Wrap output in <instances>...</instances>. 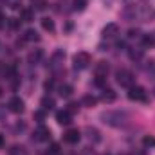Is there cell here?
Masks as SVG:
<instances>
[{"mask_svg": "<svg viewBox=\"0 0 155 155\" xmlns=\"http://www.w3.org/2000/svg\"><path fill=\"white\" fill-rule=\"evenodd\" d=\"M116 97H117V94L112 90V88H103V94H101V99L103 101H107V103H112V101H116Z\"/></svg>", "mask_w": 155, "mask_h": 155, "instance_id": "obj_13", "label": "cell"}, {"mask_svg": "<svg viewBox=\"0 0 155 155\" xmlns=\"http://www.w3.org/2000/svg\"><path fill=\"white\" fill-rule=\"evenodd\" d=\"M41 56H43L41 49H35V51H31V52H29V56H27V61H29L31 65H35V63H38L40 60H41Z\"/></svg>", "mask_w": 155, "mask_h": 155, "instance_id": "obj_12", "label": "cell"}, {"mask_svg": "<svg viewBox=\"0 0 155 155\" xmlns=\"http://www.w3.org/2000/svg\"><path fill=\"white\" fill-rule=\"evenodd\" d=\"M65 31H72V24H71V22H69V24L65 25Z\"/></svg>", "mask_w": 155, "mask_h": 155, "instance_id": "obj_38", "label": "cell"}, {"mask_svg": "<svg viewBox=\"0 0 155 155\" xmlns=\"http://www.w3.org/2000/svg\"><path fill=\"white\" fill-rule=\"evenodd\" d=\"M7 108H9V112H13V114H22V112H24V101H22L20 97H11L9 103H7Z\"/></svg>", "mask_w": 155, "mask_h": 155, "instance_id": "obj_6", "label": "cell"}, {"mask_svg": "<svg viewBox=\"0 0 155 155\" xmlns=\"http://www.w3.org/2000/svg\"><path fill=\"white\" fill-rule=\"evenodd\" d=\"M74 69H78V71H83V69H87L88 65H90V54L88 52H78V54H74Z\"/></svg>", "mask_w": 155, "mask_h": 155, "instance_id": "obj_4", "label": "cell"}, {"mask_svg": "<svg viewBox=\"0 0 155 155\" xmlns=\"http://www.w3.org/2000/svg\"><path fill=\"white\" fill-rule=\"evenodd\" d=\"M99 119L107 124V126H112V128H119L123 124H126L128 121V114L126 112H121V110H108V112H103Z\"/></svg>", "mask_w": 155, "mask_h": 155, "instance_id": "obj_1", "label": "cell"}, {"mask_svg": "<svg viewBox=\"0 0 155 155\" xmlns=\"http://www.w3.org/2000/svg\"><path fill=\"white\" fill-rule=\"evenodd\" d=\"M2 146H4V137L0 135V148H2Z\"/></svg>", "mask_w": 155, "mask_h": 155, "instance_id": "obj_39", "label": "cell"}, {"mask_svg": "<svg viewBox=\"0 0 155 155\" xmlns=\"http://www.w3.org/2000/svg\"><path fill=\"white\" fill-rule=\"evenodd\" d=\"M54 105H56V101L52 99V97H49V96H45L43 99H41V110H52L54 108Z\"/></svg>", "mask_w": 155, "mask_h": 155, "instance_id": "obj_15", "label": "cell"}, {"mask_svg": "<svg viewBox=\"0 0 155 155\" xmlns=\"http://www.w3.org/2000/svg\"><path fill=\"white\" fill-rule=\"evenodd\" d=\"M116 79H117V83H119L121 87H124V88H130V87H134V83H135L134 74H132L130 71H126V69H117Z\"/></svg>", "mask_w": 155, "mask_h": 155, "instance_id": "obj_2", "label": "cell"}, {"mask_svg": "<svg viewBox=\"0 0 155 155\" xmlns=\"http://www.w3.org/2000/svg\"><path fill=\"white\" fill-rule=\"evenodd\" d=\"M78 108H79V107H78V103H71V105H69V108H67V110H69V112H71V114H74V112H78Z\"/></svg>", "mask_w": 155, "mask_h": 155, "instance_id": "obj_32", "label": "cell"}, {"mask_svg": "<svg viewBox=\"0 0 155 155\" xmlns=\"http://www.w3.org/2000/svg\"><path fill=\"white\" fill-rule=\"evenodd\" d=\"M105 83H107V76H96V79H94V85L96 87L105 88Z\"/></svg>", "mask_w": 155, "mask_h": 155, "instance_id": "obj_27", "label": "cell"}, {"mask_svg": "<svg viewBox=\"0 0 155 155\" xmlns=\"http://www.w3.org/2000/svg\"><path fill=\"white\" fill-rule=\"evenodd\" d=\"M144 72L148 74V78L155 79V61H148V65L144 67Z\"/></svg>", "mask_w": 155, "mask_h": 155, "instance_id": "obj_22", "label": "cell"}, {"mask_svg": "<svg viewBox=\"0 0 155 155\" xmlns=\"http://www.w3.org/2000/svg\"><path fill=\"white\" fill-rule=\"evenodd\" d=\"M33 139L38 141V143H45V141H49V139H51V130H49L47 126L40 124L38 128H36V132H35V137H33Z\"/></svg>", "mask_w": 155, "mask_h": 155, "instance_id": "obj_5", "label": "cell"}, {"mask_svg": "<svg viewBox=\"0 0 155 155\" xmlns=\"http://www.w3.org/2000/svg\"><path fill=\"white\" fill-rule=\"evenodd\" d=\"M52 88H54V79L45 81V90H52Z\"/></svg>", "mask_w": 155, "mask_h": 155, "instance_id": "obj_34", "label": "cell"}, {"mask_svg": "<svg viewBox=\"0 0 155 155\" xmlns=\"http://www.w3.org/2000/svg\"><path fill=\"white\" fill-rule=\"evenodd\" d=\"M7 25H9L11 29H18V27H20V20H16V18H9V20H7Z\"/></svg>", "mask_w": 155, "mask_h": 155, "instance_id": "obj_28", "label": "cell"}, {"mask_svg": "<svg viewBox=\"0 0 155 155\" xmlns=\"http://www.w3.org/2000/svg\"><path fill=\"white\" fill-rule=\"evenodd\" d=\"M153 43H155L153 35H144V36H143V45H144V47H152Z\"/></svg>", "mask_w": 155, "mask_h": 155, "instance_id": "obj_23", "label": "cell"}, {"mask_svg": "<svg viewBox=\"0 0 155 155\" xmlns=\"http://www.w3.org/2000/svg\"><path fill=\"white\" fill-rule=\"evenodd\" d=\"M35 119H36L38 123H41V121L45 119V110H38V112H35Z\"/></svg>", "mask_w": 155, "mask_h": 155, "instance_id": "obj_29", "label": "cell"}, {"mask_svg": "<svg viewBox=\"0 0 155 155\" xmlns=\"http://www.w3.org/2000/svg\"><path fill=\"white\" fill-rule=\"evenodd\" d=\"M63 60H65V52H63L61 49H58V51H54V54L51 56V63H49V67H51V69H58V67L63 63Z\"/></svg>", "mask_w": 155, "mask_h": 155, "instance_id": "obj_8", "label": "cell"}, {"mask_svg": "<svg viewBox=\"0 0 155 155\" xmlns=\"http://www.w3.org/2000/svg\"><path fill=\"white\" fill-rule=\"evenodd\" d=\"M4 22H7V20H5V16H4V13L0 11V27H2V24H4Z\"/></svg>", "mask_w": 155, "mask_h": 155, "instance_id": "obj_37", "label": "cell"}, {"mask_svg": "<svg viewBox=\"0 0 155 155\" xmlns=\"http://www.w3.org/2000/svg\"><path fill=\"white\" fill-rule=\"evenodd\" d=\"M72 5L76 11H83L87 7V0H72Z\"/></svg>", "mask_w": 155, "mask_h": 155, "instance_id": "obj_26", "label": "cell"}, {"mask_svg": "<svg viewBox=\"0 0 155 155\" xmlns=\"http://www.w3.org/2000/svg\"><path fill=\"white\" fill-rule=\"evenodd\" d=\"M85 134H87L88 141H92L94 144H97V143L101 141V134H99V130L94 128V126H87V128H85Z\"/></svg>", "mask_w": 155, "mask_h": 155, "instance_id": "obj_9", "label": "cell"}, {"mask_svg": "<svg viewBox=\"0 0 155 155\" xmlns=\"http://www.w3.org/2000/svg\"><path fill=\"white\" fill-rule=\"evenodd\" d=\"M24 130H25V123L24 121H18L15 124V132H24Z\"/></svg>", "mask_w": 155, "mask_h": 155, "instance_id": "obj_30", "label": "cell"}, {"mask_svg": "<svg viewBox=\"0 0 155 155\" xmlns=\"http://www.w3.org/2000/svg\"><path fill=\"white\" fill-rule=\"evenodd\" d=\"M60 153V146H58V144H52V146H51V155H58Z\"/></svg>", "mask_w": 155, "mask_h": 155, "instance_id": "obj_35", "label": "cell"}, {"mask_svg": "<svg viewBox=\"0 0 155 155\" xmlns=\"http://www.w3.org/2000/svg\"><path fill=\"white\" fill-rule=\"evenodd\" d=\"M130 155H144L143 152H137V153H130Z\"/></svg>", "mask_w": 155, "mask_h": 155, "instance_id": "obj_40", "label": "cell"}, {"mask_svg": "<svg viewBox=\"0 0 155 155\" xmlns=\"http://www.w3.org/2000/svg\"><path fill=\"white\" fill-rule=\"evenodd\" d=\"M63 139H65V143H69V144H78V143H79V139H81V134H79V130H78V128H71V130H67V132H65Z\"/></svg>", "mask_w": 155, "mask_h": 155, "instance_id": "obj_7", "label": "cell"}, {"mask_svg": "<svg viewBox=\"0 0 155 155\" xmlns=\"http://www.w3.org/2000/svg\"><path fill=\"white\" fill-rule=\"evenodd\" d=\"M117 31H119V27H117V24H107L105 27H103V31H101V35H103V38L110 40L114 38L117 35Z\"/></svg>", "mask_w": 155, "mask_h": 155, "instance_id": "obj_10", "label": "cell"}, {"mask_svg": "<svg viewBox=\"0 0 155 155\" xmlns=\"http://www.w3.org/2000/svg\"><path fill=\"white\" fill-rule=\"evenodd\" d=\"M139 36V31L137 29H130L128 31V38H137Z\"/></svg>", "mask_w": 155, "mask_h": 155, "instance_id": "obj_33", "label": "cell"}, {"mask_svg": "<svg viewBox=\"0 0 155 155\" xmlns=\"http://www.w3.org/2000/svg\"><path fill=\"white\" fill-rule=\"evenodd\" d=\"M58 90H60V96H61V97H69V96L72 94V87H71V85H60Z\"/></svg>", "mask_w": 155, "mask_h": 155, "instance_id": "obj_20", "label": "cell"}, {"mask_svg": "<svg viewBox=\"0 0 155 155\" xmlns=\"http://www.w3.org/2000/svg\"><path fill=\"white\" fill-rule=\"evenodd\" d=\"M107 72H108V65L105 61H99L96 65V76H107Z\"/></svg>", "mask_w": 155, "mask_h": 155, "instance_id": "obj_18", "label": "cell"}, {"mask_svg": "<svg viewBox=\"0 0 155 155\" xmlns=\"http://www.w3.org/2000/svg\"><path fill=\"white\" fill-rule=\"evenodd\" d=\"M143 54H144V52H143V49H137V51H134V49H132V51H130V58H132L134 61H139V60L143 58Z\"/></svg>", "mask_w": 155, "mask_h": 155, "instance_id": "obj_24", "label": "cell"}, {"mask_svg": "<svg viewBox=\"0 0 155 155\" xmlns=\"http://www.w3.org/2000/svg\"><path fill=\"white\" fill-rule=\"evenodd\" d=\"M31 4L35 11H43L47 7V0H31Z\"/></svg>", "mask_w": 155, "mask_h": 155, "instance_id": "obj_21", "label": "cell"}, {"mask_svg": "<svg viewBox=\"0 0 155 155\" xmlns=\"http://www.w3.org/2000/svg\"><path fill=\"white\" fill-rule=\"evenodd\" d=\"M20 16H22L24 22H33V20H35V13H33V9H22V11H20Z\"/></svg>", "mask_w": 155, "mask_h": 155, "instance_id": "obj_17", "label": "cell"}, {"mask_svg": "<svg viewBox=\"0 0 155 155\" xmlns=\"http://www.w3.org/2000/svg\"><path fill=\"white\" fill-rule=\"evenodd\" d=\"M128 99H132V101H143V103H146V101H148V96H146V90H144L143 87H139V85H134V87H130V88H128Z\"/></svg>", "mask_w": 155, "mask_h": 155, "instance_id": "obj_3", "label": "cell"}, {"mask_svg": "<svg viewBox=\"0 0 155 155\" xmlns=\"http://www.w3.org/2000/svg\"><path fill=\"white\" fill-rule=\"evenodd\" d=\"M56 121L60 123V124H71L72 123V114L69 112V110H60V112H56Z\"/></svg>", "mask_w": 155, "mask_h": 155, "instance_id": "obj_11", "label": "cell"}, {"mask_svg": "<svg viewBox=\"0 0 155 155\" xmlns=\"http://www.w3.org/2000/svg\"><path fill=\"white\" fill-rule=\"evenodd\" d=\"M22 153H24V148H22V146H20V148L15 146V148L11 150V155H22Z\"/></svg>", "mask_w": 155, "mask_h": 155, "instance_id": "obj_31", "label": "cell"}, {"mask_svg": "<svg viewBox=\"0 0 155 155\" xmlns=\"http://www.w3.org/2000/svg\"><path fill=\"white\" fill-rule=\"evenodd\" d=\"M41 27H43L45 31L52 33V31H54V22H52L51 18H41Z\"/></svg>", "mask_w": 155, "mask_h": 155, "instance_id": "obj_19", "label": "cell"}, {"mask_svg": "<svg viewBox=\"0 0 155 155\" xmlns=\"http://www.w3.org/2000/svg\"><path fill=\"white\" fill-rule=\"evenodd\" d=\"M0 96H2V88H0Z\"/></svg>", "mask_w": 155, "mask_h": 155, "instance_id": "obj_41", "label": "cell"}, {"mask_svg": "<svg viewBox=\"0 0 155 155\" xmlns=\"http://www.w3.org/2000/svg\"><path fill=\"white\" fill-rule=\"evenodd\" d=\"M83 155H97L94 150H90V148H87V150H83Z\"/></svg>", "mask_w": 155, "mask_h": 155, "instance_id": "obj_36", "label": "cell"}, {"mask_svg": "<svg viewBox=\"0 0 155 155\" xmlns=\"http://www.w3.org/2000/svg\"><path fill=\"white\" fill-rule=\"evenodd\" d=\"M24 40H25V41H38L40 36H38V33H36L35 29H27L25 35H24Z\"/></svg>", "mask_w": 155, "mask_h": 155, "instance_id": "obj_16", "label": "cell"}, {"mask_svg": "<svg viewBox=\"0 0 155 155\" xmlns=\"http://www.w3.org/2000/svg\"><path fill=\"white\" fill-rule=\"evenodd\" d=\"M81 103H83V107H87V108H92V107H96V105H97V97H96V96H90V94H87V96H83Z\"/></svg>", "mask_w": 155, "mask_h": 155, "instance_id": "obj_14", "label": "cell"}, {"mask_svg": "<svg viewBox=\"0 0 155 155\" xmlns=\"http://www.w3.org/2000/svg\"><path fill=\"white\" fill-rule=\"evenodd\" d=\"M143 144H144L146 148H155V137L153 135H146V137L143 139Z\"/></svg>", "mask_w": 155, "mask_h": 155, "instance_id": "obj_25", "label": "cell"}]
</instances>
